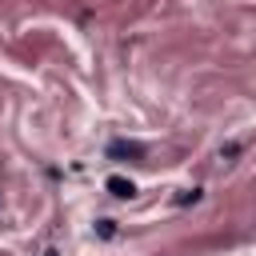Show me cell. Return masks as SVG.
<instances>
[{
	"mask_svg": "<svg viewBox=\"0 0 256 256\" xmlns=\"http://www.w3.org/2000/svg\"><path fill=\"white\" fill-rule=\"evenodd\" d=\"M108 156L112 160H144L148 156V144H140V140H112L108 144Z\"/></svg>",
	"mask_w": 256,
	"mask_h": 256,
	"instance_id": "6da1fadb",
	"label": "cell"
},
{
	"mask_svg": "<svg viewBox=\"0 0 256 256\" xmlns=\"http://www.w3.org/2000/svg\"><path fill=\"white\" fill-rule=\"evenodd\" d=\"M108 192H112L116 200H132V196H136V184L124 180V176H108Z\"/></svg>",
	"mask_w": 256,
	"mask_h": 256,
	"instance_id": "7a4b0ae2",
	"label": "cell"
},
{
	"mask_svg": "<svg viewBox=\"0 0 256 256\" xmlns=\"http://www.w3.org/2000/svg\"><path fill=\"white\" fill-rule=\"evenodd\" d=\"M200 196H204V188H184V192L176 196V204H196Z\"/></svg>",
	"mask_w": 256,
	"mask_h": 256,
	"instance_id": "3957f363",
	"label": "cell"
},
{
	"mask_svg": "<svg viewBox=\"0 0 256 256\" xmlns=\"http://www.w3.org/2000/svg\"><path fill=\"white\" fill-rule=\"evenodd\" d=\"M96 232L108 240V236H116V224H112V220H100V224H96Z\"/></svg>",
	"mask_w": 256,
	"mask_h": 256,
	"instance_id": "277c9868",
	"label": "cell"
},
{
	"mask_svg": "<svg viewBox=\"0 0 256 256\" xmlns=\"http://www.w3.org/2000/svg\"><path fill=\"white\" fill-rule=\"evenodd\" d=\"M44 256H56V252H52V248H48V252H44Z\"/></svg>",
	"mask_w": 256,
	"mask_h": 256,
	"instance_id": "5b68a950",
	"label": "cell"
}]
</instances>
